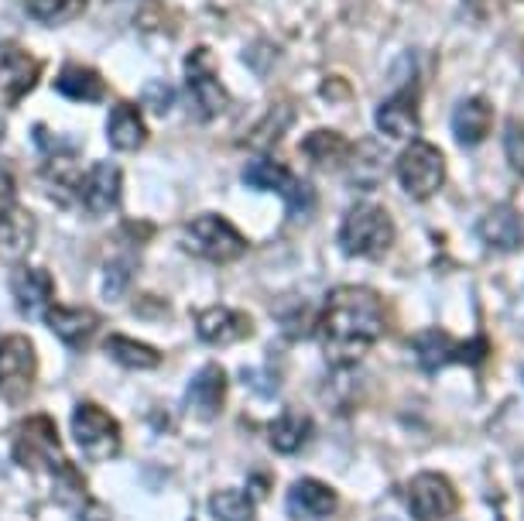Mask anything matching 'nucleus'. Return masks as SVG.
<instances>
[{"instance_id": "16", "label": "nucleus", "mask_w": 524, "mask_h": 521, "mask_svg": "<svg viewBox=\"0 0 524 521\" xmlns=\"http://www.w3.org/2000/svg\"><path fill=\"white\" fill-rule=\"evenodd\" d=\"M227 388H230L227 371L220 364H206L199 367V374L185 388V405L199 419H216L223 412V402H227Z\"/></svg>"}, {"instance_id": "5", "label": "nucleus", "mask_w": 524, "mask_h": 521, "mask_svg": "<svg viewBox=\"0 0 524 521\" xmlns=\"http://www.w3.org/2000/svg\"><path fill=\"white\" fill-rule=\"evenodd\" d=\"M185 244L192 254L213 261V264H230L237 258H244L247 251V237L233 227L230 220H223L220 213H203L189 223L185 230Z\"/></svg>"}, {"instance_id": "17", "label": "nucleus", "mask_w": 524, "mask_h": 521, "mask_svg": "<svg viewBox=\"0 0 524 521\" xmlns=\"http://www.w3.org/2000/svg\"><path fill=\"white\" fill-rule=\"evenodd\" d=\"M251 319L237 309L227 306H209L196 316V333L203 343H213V347H227V343H240L251 336Z\"/></svg>"}, {"instance_id": "2", "label": "nucleus", "mask_w": 524, "mask_h": 521, "mask_svg": "<svg viewBox=\"0 0 524 521\" xmlns=\"http://www.w3.org/2000/svg\"><path fill=\"white\" fill-rule=\"evenodd\" d=\"M11 456L18 467L31 470V474H55L66 463V456H62V439L52 415L38 412L18 422L11 432Z\"/></svg>"}, {"instance_id": "18", "label": "nucleus", "mask_w": 524, "mask_h": 521, "mask_svg": "<svg viewBox=\"0 0 524 521\" xmlns=\"http://www.w3.org/2000/svg\"><path fill=\"white\" fill-rule=\"evenodd\" d=\"M52 275L45 268H21L14 275V306L24 319H45V312L52 309Z\"/></svg>"}, {"instance_id": "12", "label": "nucleus", "mask_w": 524, "mask_h": 521, "mask_svg": "<svg viewBox=\"0 0 524 521\" xmlns=\"http://www.w3.org/2000/svg\"><path fill=\"white\" fill-rule=\"evenodd\" d=\"M42 62L18 45H0V107H18V103L38 86Z\"/></svg>"}, {"instance_id": "13", "label": "nucleus", "mask_w": 524, "mask_h": 521, "mask_svg": "<svg viewBox=\"0 0 524 521\" xmlns=\"http://www.w3.org/2000/svg\"><path fill=\"white\" fill-rule=\"evenodd\" d=\"M120 192H124V175L117 162H96L90 172L79 179V199H83L86 213L107 216L120 206Z\"/></svg>"}, {"instance_id": "28", "label": "nucleus", "mask_w": 524, "mask_h": 521, "mask_svg": "<svg viewBox=\"0 0 524 521\" xmlns=\"http://www.w3.org/2000/svg\"><path fill=\"white\" fill-rule=\"evenodd\" d=\"M209 515L216 521H254V498L244 491H213L209 494Z\"/></svg>"}, {"instance_id": "31", "label": "nucleus", "mask_w": 524, "mask_h": 521, "mask_svg": "<svg viewBox=\"0 0 524 521\" xmlns=\"http://www.w3.org/2000/svg\"><path fill=\"white\" fill-rule=\"evenodd\" d=\"M504 148H507V162L514 165V172L524 175V124H511V127H507Z\"/></svg>"}, {"instance_id": "4", "label": "nucleus", "mask_w": 524, "mask_h": 521, "mask_svg": "<svg viewBox=\"0 0 524 521\" xmlns=\"http://www.w3.org/2000/svg\"><path fill=\"white\" fill-rule=\"evenodd\" d=\"M38 381V354L35 343L24 333H7L0 340V398L21 405L35 391Z\"/></svg>"}, {"instance_id": "20", "label": "nucleus", "mask_w": 524, "mask_h": 521, "mask_svg": "<svg viewBox=\"0 0 524 521\" xmlns=\"http://www.w3.org/2000/svg\"><path fill=\"white\" fill-rule=\"evenodd\" d=\"M490 124H494V107H490L483 96H466V100L456 103L453 110V134L463 148H473L490 134Z\"/></svg>"}, {"instance_id": "34", "label": "nucleus", "mask_w": 524, "mask_h": 521, "mask_svg": "<svg viewBox=\"0 0 524 521\" xmlns=\"http://www.w3.org/2000/svg\"><path fill=\"white\" fill-rule=\"evenodd\" d=\"M271 491V477L268 474H251V498H268Z\"/></svg>"}, {"instance_id": "29", "label": "nucleus", "mask_w": 524, "mask_h": 521, "mask_svg": "<svg viewBox=\"0 0 524 521\" xmlns=\"http://www.w3.org/2000/svg\"><path fill=\"white\" fill-rule=\"evenodd\" d=\"M346 148H350V144H346L343 134H336V131H316V134H309V138L302 141V151L319 165L343 162V158L350 155Z\"/></svg>"}, {"instance_id": "11", "label": "nucleus", "mask_w": 524, "mask_h": 521, "mask_svg": "<svg viewBox=\"0 0 524 521\" xmlns=\"http://www.w3.org/2000/svg\"><path fill=\"white\" fill-rule=\"evenodd\" d=\"M405 501L415 521H442L456 511L459 494L442 474H418L408 480Z\"/></svg>"}, {"instance_id": "1", "label": "nucleus", "mask_w": 524, "mask_h": 521, "mask_svg": "<svg viewBox=\"0 0 524 521\" xmlns=\"http://www.w3.org/2000/svg\"><path fill=\"white\" fill-rule=\"evenodd\" d=\"M384 333V302L377 292L346 285L329 292L326 306L316 319V336L322 357L333 367H350L367 357V350Z\"/></svg>"}, {"instance_id": "21", "label": "nucleus", "mask_w": 524, "mask_h": 521, "mask_svg": "<svg viewBox=\"0 0 524 521\" xmlns=\"http://www.w3.org/2000/svg\"><path fill=\"white\" fill-rule=\"evenodd\" d=\"M377 131L391 141H408L415 138L418 131V103H415V93H398L377 110Z\"/></svg>"}, {"instance_id": "9", "label": "nucleus", "mask_w": 524, "mask_h": 521, "mask_svg": "<svg viewBox=\"0 0 524 521\" xmlns=\"http://www.w3.org/2000/svg\"><path fill=\"white\" fill-rule=\"evenodd\" d=\"M244 186L247 189H261V192H278V196L288 199V210L295 216L309 213L312 206H316V192L305 186L302 179H295L292 172H288L281 162H274V158L261 155L254 158L251 165L244 168Z\"/></svg>"}, {"instance_id": "8", "label": "nucleus", "mask_w": 524, "mask_h": 521, "mask_svg": "<svg viewBox=\"0 0 524 521\" xmlns=\"http://www.w3.org/2000/svg\"><path fill=\"white\" fill-rule=\"evenodd\" d=\"M415 354H418V364H422L425 374H439L446 364H453V360H459V364H470V367H480L483 357H487V336H473V340L459 343L453 340L446 330H425L415 336Z\"/></svg>"}, {"instance_id": "27", "label": "nucleus", "mask_w": 524, "mask_h": 521, "mask_svg": "<svg viewBox=\"0 0 524 521\" xmlns=\"http://www.w3.org/2000/svg\"><path fill=\"white\" fill-rule=\"evenodd\" d=\"M90 0H24V11L31 21L45 24V28H59V24L76 21L86 11Z\"/></svg>"}, {"instance_id": "25", "label": "nucleus", "mask_w": 524, "mask_h": 521, "mask_svg": "<svg viewBox=\"0 0 524 521\" xmlns=\"http://www.w3.org/2000/svg\"><path fill=\"white\" fill-rule=\"evenodd\" d=\"M107 357L114 360V364H120L124 371H151V367H158L161 364V354L151 343H141V340H134V336H107Z\"/></svg>"}, {"instance_id": "22", "label": "nucleus", "mask_w": 524, "mask_h": 521, "mask_svg": "<svg viewBox=\"0 0 524 521\" xmlns=\"http://www.w3.org/2000/svg\"><path fill=\"white\" fill-rule=\"evenodd\" d=\"M107 138L117 151H137L148 141V127L134 103H117L107 117Z\"/></svg>"}, {"instance_id": "23", "label": "nucleus", "mask_w": 524, "mask_h": 521, "mask_svg": "<svg viewBox=\"0 0 524 521\" xmlns=\"http://www.w3.org/2000/svg\"><path fill=\"white\" fill-rule=\"evenodd\" d=\"M477 230H480V237L487 240L490 247H497V251H518V247L524 244V227H521L518 213L507 210V206L490 210L477 223Z\"/></svg>"}, {"instance_id": "19", "label": "nucleus", "mask_w": 524, "mask_h": 521, "mask_svg": "<svg viewBox=\"0 0 524 521\" xmlns=\"http://www.w3.org/2000/svg\"><path fill=\"white\" fill-rule=\"evenodd\" d=\"M45 326L59 336L62 343L83 350L100 330V316L90 309H69V306H52L45 312Z\"/></svg>"}, {"instance_id": "32", "label": "nucleus", "mask_w": 524, "mask_h": 521, "mask_svg": "<svg viewBox=\"0 0 524 521\" xmlns=\"http://www.w3.org/2000/svg\"><path fill=\"white\" fill-rule=\"evenodd\" d=\"M144 103L151 107V114H165L175 103V90L168 83H151L148 90H144Z\"/></svg>"}, {"instance_id": "24", "label": "nucleus", "mask_w": 524, "mask_h": 521, "mask_svg": "<svg viewBox=\"0 0 524 521\" xmlns=\"http://www.w3.org/2000/svg\"><path fill=\"white\" fill-rule=\"evenodd\" d=\"M103 90L107 86H103L100 72L90 66H66L59 72V79H55V93L76 103H100Z\"/></svg>"}, {"instance_id": "10", "label": "nucleus", "mask_w": 524, "mask_h": 521, "mask_svg": "<svg viewBox=\"0 0 524 521\" xmlns=\"http://www.w3.org/2000/svg\"><path fill=\"white\" fill-rule=\"evenodd\" d=\"M185 86H189V96L196 103L199 117L213 120L227 110L230 96H227V86L220 83L216 76V62L206 48H196V52L185 59Z\"/></svg>"}, {"instance_id": "30", "label": "nucleus", "mask_w": 524, "mask_h": 521, "mask_svg": "<svg viewBox=\"0 0 524 521\" xmlns=\"http://www.w3.org/2000/svg\"><path fill=\"white\" fill-rule=\"evenodd\" d=\"M134 278V258H110L103 264V299L117 302Z\"/></svg>"}, {"instance_id": "26", "label": "nucleus", "mask_w": 524, "mask_h": 521, "mask_svg": "<svg viewBox=\"0 0 524 521\" xmlns=\"http://www.w3.org/2000/svg\"><path fill=\"white\" fill-rule=\"evenodd\" d=\"M309 432H312V422L305 419V415L285 412L268 426V443H271V450H278L281 456H295L305 446Z\"/></svg>"}, {"instance_id": "7", "label": "nucleus", "mask_w": 524, "mask_h": 521, "mask_svg": "<svg viewBox=\"0 0 524 521\" xmlns=\"http://www.w3.org/2000/svg\"><path fill=\"white\" fill-rule=\"evenodd\" d=\"M72 439L90 460H114L124 446L117 419L96 402H83L72 412Z\"/></svg>"}, {"instance_id": "15", "label": "nucleus", "mask_w": 524, "mask_h": 521, "mask_svg": "<svg viewBox=\"0 0 524 521\" xmlns=\"http://www.w3.org/2000/svg\"><path fill=\"white\" fill-rule=\"evenodd\" d=\"M38 240V220L31 210H24V206H7L4 213H0V261L7 264H18L31 254V247H35Z\"/></svg>"}, {"instance_id": "3", "label": "nucleus", "mask_w": 524, "mask_h": 521, "mask_svg": "<svg viewBox=\"0 0 524 521\" xmlns=\"http://www.w3.org/2000/svg\"><path fill=\"white\" fill-rule=\"evenodd\" d=\"M394 244V220L384 206L360 203L346 213L340 227V247L350 258H384Z\"/></svg>"}, {"instance_id": "6", "label": "nucleus", "mask_w": 524, "mask_h": 521, "mask_svg": "<svg viewBox=\"0 0 524 521\" xmlns=\"http://www.w3.org/2000/svg\"><path fill=\"white\" fill-rule=\"evenodd\" d=\"M398 182L411 199H432L446 182V158L435 144L411 141L398 155Z\"/></svg>"}, {"instance_id": "14", "label": "nucleus", "mask_w": 524, "mask_h": 521, "mask_svg": "<svg viewBox=\"0 0 524 521\" xmlns=\"http://www.w3.org/2000/svg\"><path fill=\"white\" fill-rule=\"evenodd\" d=\"M285 508L295 521H326L329 515H336V508H340V494L316 477H302L288 487Z\"/></svg>"}, {"instance_id": "35", "label": "nucleus", "mask_w": 524, "mask_h": 521, "mask_svg": "<svg viewBox=\"0 0 524 521\" xmlns=\"http://www.w3.org/2000/svg\"><path fill=\"white\" fill-rule=\"evenodd\" d=\"M0 138H4V114H0Z\"/></svg>"}, {"instance_id": "33", "label": "nucleus", "mask_w": 524, "mask_h": 521, "mask_svg": "<svg viewBox=\"0 0 524 521\" xmlns=\"http://www.w3.org/2000/svg\"><path fill=\"white\" fill-rule=\"evenodd\" d=\"M14 199H18V179H14V168L7 162H0V213H4L7 206H14Z\"/></svg>"}]
</instances>
